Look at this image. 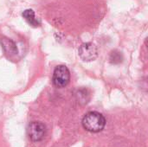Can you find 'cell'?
<instances>
[{
	"instance_id": "obj_3",
	"label": "cell",
	"mask_w": 148,
	"mask_h": 147,
	"mask_svg": "<svg viewBox=\"0 0 148 147\" xmlns=\"http://www.w3.org/2000/svg\"><path fill=\"white\" fill-rule=\"evenodd\" d=\"M29 139L34 142H39L42 140L46 134V126L43 123L39 121L31 122L27 129Z\"/></svg>"
},
{
	"instance_id": "obj_4",
	"label": "cell",
	"mask_w": 148,
	"mask_h": 147,
	"mask_svg": "<svg viewBox=\"0 0 148 147\" xmlns=\"http://www.w3.org/2000/svg\"><path fill=\"white\" fill-rule=\"evenodd\" d=\"M79 55L85 62H91L97 58L98 50L96 46L92 42L82 43L79 48Z\"/></svg>"
},
{
	"instance_id": "obj_5",
	"label": "cell",
	"mask_w": 148,
	"mask_h": 147,
	"mask_svg": "<svg viewBox=\"0 0 148 147\" xmlns=\"http://www.w3.org/2000/svg\"><path fill=\"white\" fill-rule=\"evenodd\" d=\"M0 42H1V45H2V48L3 49L4 52L9 55L10 56H12V55H16L18 52L17 50V47L16 45V43L11 41L10 39H8V38H2L0 40Z\"/></svg>"
},
{
	"instance_id": "obj_6",
	"label": "cell",
	"mask_w": 148,
	"mask_h": 147,
	"mask_svg": "<svg viewBox=\"0 0 148 147\" xmlns=\"http://www.w3.org/2000/svg\"><path fill=\"white\" fill-rule=\"evenodd\" d=\"M22 16H23V17L26 20V22H27L29 25H31V26H33V27H38V26H40L41 22H40V20L36 16V14H35V12H34L33 10H31V9L25 10L23 12Z\"/></svg>"
},
{
	"instance_id": "obj_7",
	"label": "cell",
	"mask_w": 148,
	"mask_h": 147,
	"mask_svg": "<svg viewBox=\"0 0 148 147\" xmlns=\"http://www.w3.org/2000/svg\"><path fill=\"white\" fill-rule=\"evenodd\" d=\"M122 60H123V56L120 51L114 50L111 52L109 55V61L112 64H120L122 62Z\"/></svg>"
},
{
	"instance_id": "obj_2",
	"label": "cell",
	"mask_w": 148,
	"mask_h": 147,
	"mask_svg": "<svg viewBox=\"0 0 148 147\" xmlns=\"http://www.w3.org/2000/svg\"><path fill=\"white\" fill-rule=\"evenodd\" d=\"M53 84L59 88H65L70 81V72L64 65L57 66L53 73Z\"/></svg>"
},
{
	"instance_id": "obj_1",
	"label": "cell",
	"mask_w": 148,
	"mask_h": 147,
	"mask_svg": "<svg viewBox=\"0 0 148 147\" xmlns=\"http://www.w3.org/2000/svg\"><path fill=\"white\" fill-rule=\"evenodd\" d=\"M82 123L84 129L88 132L99 133L104 129L106 120L104 116L98 112H89L85 114Z\"/></svg>"
}]
</instances>
